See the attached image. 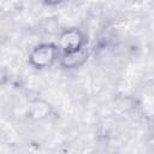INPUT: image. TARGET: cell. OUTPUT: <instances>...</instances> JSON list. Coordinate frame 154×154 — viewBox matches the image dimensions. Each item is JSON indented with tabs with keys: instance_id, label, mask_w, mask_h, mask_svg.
Here are the masks:
<instances>
[{
	"instance_id": "cell-1",
	"label": "cell",
	"mask_w": 154,
	"mask_h": 154,
	"mask_svg": "<svg viewBox=\"0 0 154 154\" xmlns=\"http://www.w3.org/2000/svg\"><path fill=\"white\" fill-rule=\"evenodd\" d=\"M59 54V47L54 43H41L36 46L31 53L29 54V64L37 69L42 70L52 66V64L57 60Z\"/></svg>"
},
{
	"instance_id": "cell-2",
	"label": "cell",
	"mask_w": 154,
	"mask_h": 154,
	"mask_svg": "<svg viewBox=\"0 0 154 154\" xmlns=\"http://www.w3.org/2000/svg\"><path fill=\"white\" fill-rule=\"evenodd\" d=\"M58 47L63 51V53L78 51L85 47V36L77 28L65 29L58 38Z\"/></svg>"
},
{
	"instance_id": "cell-3",
	"label": "cell",
	"mask_w": 154,
	"mask_h": 154,
	"mask_svg": "<svg viewBox=\"0 0 154 154\" xmlns=\"http://www.w3.org/2000/svg\"><path fill=\"white\" fill-rule=\"evenodd\" d=\"M89 51L87 47H83L78 51L63 53L60 58V66L65 70H75L77 67H81L88 59Z\"/></svg>"
},
{
	"instance_id": "cell-4",
	"label": "cell",
	"mask_w": 154,
	"mask_h": 154,
	"mask_svg": "<svg viewBox=\"0 0 154 154\" xmlns=\"http://www.w3.org/2000/svg\"><path fill=\"white\" fill-rule=\"evenodd\" d=\"M53 113V108L49 102L41 97L30 100L28 106V116L32 120H43Z\"/></svg>"
}]
</instances>
